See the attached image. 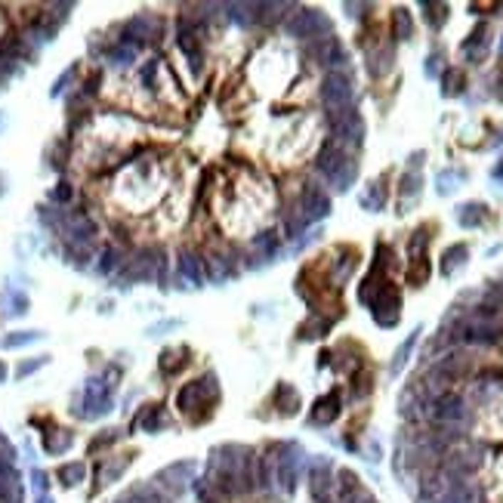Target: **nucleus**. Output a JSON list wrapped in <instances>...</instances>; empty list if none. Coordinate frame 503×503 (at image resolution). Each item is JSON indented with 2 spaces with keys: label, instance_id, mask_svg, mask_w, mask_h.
<instances>
[{
  "label": "nucleus",
  "instance_id": "47",
  "mask_svg": "<svg viewBox=\"0 0 503 503\" xmlns=\"http://www.w3.org/2000/svg\"><path fill=\"white\" fill-rule=\"evenodd\" d=\"M71 78H74V68H71V71H65L62 78H59V83H56V87H53V96H59V93H62V87H65V83H68Z\"/></svg>",
  "mask_w": 503,
  "mask_h": 503
},
{
  "label": "nucleus",
  "instance_id": "52",
  "mask_svg": "<svg viewBox=\"0 0 503 503\" xmlns=\"http://www.w3.org/2000/svg\"><path fill=\"white\" fill-rule=\"evenodd\" d=\"M4 380H6V365L0 361V383H4Z\"/></svg>",
  "mask_w": 503,
  "mask_h": 503
},
{
  "label": "nucleus",
  "instance_id": "33",
  "mask_svg": "<svg viewBox=\"0 0 503 503\" xmlns=\"http://www.w3.org/2000/svg\"><path fill=\"white\" fill-rule=\"evenodd\" d=\"M470 500H472V491H470V485H463V482H457L448 494L439 497V503H470Z\"/></svg>",
  "mask_w": 503,
  "mask_h": 503
},
{
  "label": "nucleus",
  "instance_id": "48",
  "mask_svg": "<svg viewBox=\"0 0 503 503\" xmlns=\"http://www.w3.org/2000/svg\"><path fill=\"white\" fill-rule=\"evenodd\" d=\"M343 503H374V500H370V497L365 494V491H358L356 497H349V500H343Z\"/></svg>",
  "mask_w": 503,
  "mask_h": 503
},
{
  "label": "nucleus",
  "instance_id": "31",
  "mask_svg": "<svg viewBox=\"0 0 503 503\" xmlns=\"http://www.w3.org/2000/svg\"><path fill=\"white\" fill-rule=\"evenodd\" d=\"M0 503H22L19 479H0Z\"/></svg>",
  "mask_w": 503,
  "mask_h": 503
},
{
  "label": "nucleus",
  "instance_id": "28",
  "mask_svg": "<svg viewBox=\"0 0 503 503\" xmlns=\"http://www.w3.org/2000/svg\"><path fill=\"white\" fill-rule=\"evenodd\" d=\"M43 333L41 331H19V333H9V337H4L0 343H4L6 349H19V346H28V343H34V340H41Z\"/></svg>",
  "mask_w": 503,
  "mask_h": 503
},
{
  "label": "nucleus",
  "instance_id": "12",
  "mask_svg": "<svg viewBox=\"0 0 503 503\" xmlns=\"http://www.w3.org/2000/svg\"><path fill=\"white\" fill-rule=\"evenodd\" d=\"M303 222H315V219H324L331 213V198L324 195L321 189H315V185H309L303 195Z\"/></svg>",
  "mask_w": 503,
  "mask_h": 503
},
{
  "label": "nucleus",
  "instance_id": "10",
  "mask_svg": "<svg viewBox=\"0 0 503 503\" xmlns=\"http://www.w3.org/2000/svg\"><path fill=\"white\" fill-rule=\"evenodd\" d=\"M432 420L442 426H460L467 420V402L454 393H445L439 398H432Z\"/></svg>",
  "mask_w": 503,
  "mask_h": 503
},
{
  "label": "nucleus",
  "instance_id": "43",
  "mask_svg": "<svg viewBox=\"0 0 503 503\" xmlns=\"http://www.w3.org/2000/svg\"><path fill=\"white\" fill-rule=\"evenodd\" d=\"M352 266H356V259H352V254H349V256H343V263H340V269H337V281H343V278H349Z\"/></svg>",
  "mask_w": 503,
  "mask_h": 503
},
{
  "label": "nucleus",
  "instance_id": "11",
  "mask_svg": "<svg viewBox=\"0 0 503 503\" xmlns=\"http://www.w3.org/2000/svg\"><path fill=\"white\" fill-rule=\"evenodd\" d=\"M300 467H303V448L300 445H287L284 457L278 460V485L284 491H294L296 479H300Z\"/></svg>",
  "mask_w": 503,
  "mask_h": 503
},
{
  "label": "nucleus",
  "instance_id": "8",
  "mask_svg": "<svg viewBox=\"0 0 503 503\" xmlns=\"http://www.w3.org/2000/svg\"><path fill=\"white\" fill-rule=\"evenodd\" d=\"M331 127H333V136L340 139V142L346 145H361V139H365V120L356 108H343V111H333L331 115Z\"/></svg>",
  "mask_w": 503,
  "mask_h": 503
},
{
  "label": "nucleus",
  "instance_id": "40",
  "mask_svg": "<svg viewBox=\"0 0 503 503\" xmlns=\"http://www.w3.org/2000/svg\"><path fill=\"white\" fill-rule=\"evenodd\" d=\"M46 365V356H41V358H34V361H25V365L22 368H19L16 370V377H28V374H31V370H37V368H43Z\"/></svg>",
  "mask_w": 503,
  "mask_h": 503
},
{
  "label": "nucleus",
  "instance_id": "9",
  "mask_svg": "<svg viewBox=\"0 0 503 503\" xmlns=\"http://www.w3.org/2000/svg\"><path fill=\"white\" fill-rule=\"evenodd\" d=\"M111 411V383H105L102 377L87 380V389H83V411L81 417L87 420H96V417Z\"/></svg>",
  "mask_w": 503,
  "mask_h": 503
},
{
  "label": "nucleus",
  "instance_id": "30",
  "mask_svg": "<svg viewBox=\"0 0 503 503\" xmlns=\"http://www.w3.org/2000/svg\"><path fill=\"white\" fill-rule=\"evenodd\" d=\"M180 272H182V278H189L192 287H201V269H198V259H195V256L182 254V259H180Z\"/></svg>",
  "mask_w": 503,
  "mask_h": 503
},
{
  "label": "nucleus",
  "instance_id": "21",
  "mask_svg": "<svg viewBox=\"0 0 503 503\" xmlns=\"http://www.w3.org/2000/svg\"><path fill=\"white\" fill-rule=\"evenodd\" d=\"M361 207H368L370 213H377V210H383V207H386V185L380 182V180H377L374 185H370L368 195L361 198Z\"/></svg>",
  "mask_w": 503,
  "mask_h": 503
},
{
  "label": "nucleus",
  "instance_id": "45",
  "mask_svg": "<svg viewBox=\"0 0 503 503\" xmlns=\"http://www.w3.org/2000/svg\"><path fill=\"white\" fill-rule=\"evenodd\" d=\"M111 266H115V250H108V254L102 256V263H99V272H111Z\"/></svg>",
  "mask_w": 503,
  "mask_h": 503
},
{
  "label": "nucleus",
  "instance_id": "13",
  "mask_svg": "<svg viewBox=\"0 0 503 503\" xmlns=\"http://www.w3.org/2000/svg\"><path fill=\"white\" fill-rule=\"evenodd\" d=\"M192 476H195V463H192V460H182V463H173V467H167L164 472H157V482L170 488L173 494H180V491L189 485Z\"/></svg>",
  "mask_w": 503,
  "mask_h": 503
},
{
  "label": "nucleus",
  "instance_id": "54",
  "mask_svg": "<svg viewBox=\"0 0 503 503\" xmlns=\"http://www.w3.org/2000/svg\"><path fill=\"white\" fill-rule=\"evenodd\" d=\"M0 124H4V115H0Z\"/></svg>",
  "mask_w": 503,
  "mask_h": 503
},
{
  "label": "nucleus",
  "instance_id": "35",
  "mask_svg": "<svg viewBox=\"0 0 503 503\" xmlns=\"http://www.w3.org/2000/svg\"><path fill=\"white\" fill-rule=\"evenodd\" d=\"M68 232H71L74 241H90L93 238V222L90 219H74Z\"/></svg>",
  "mask_w": 503,
  "mask_h": 503
},
{
  "label": "nucleus",
  "instance_id": "39",
  "mask_svg": "<svg viewBox=\"0 0 503 503\" xmlns=\"http://www.w3.org/2000/svg\"><path fill=\"white\" fill-rule=\"evenodd\" d=\"M133 46H118V50H111V62L115 65H130L133 62Z\"/></svg>",
  "mask_w": 503,
  "mask_h": 503
},
{
  "label": "nucleus",
  "instance_id": "32",
  "mask_svg": "<svg viewBox=\"0 0 503 503\" xmlns=\"http://www.w3.org/2000/svg\"><path fill=\"white\" fill-rule=\"evenodd\" d=\"M389 65H393V50H377L374 56H370L368 68H370V74H386Z\"/></svg>",
  "mask_w": 503,
  "mask_h": 503
},
{
  "label": "nucleus",
  "instance_id": "41",
  "mask_svg": "<svg viewBox=\"0 0 503 503\" xmlns=\"http://www.w3.org/2000/svg\"><path fill=\"white\" fill-rule=\"evenodd\" d=\"M31 485L41 491V494L46 491V485H50V482H46V472H43V470H31Z\"/></svg>",
  "mask_w": 503,
  "mask_h": 503
},
{
  "label": "nucleus",
  "instance_id": "18",
  "mask_svg": "<svg viewBox=\"0 0 503 503\" xmlns=\"http://www.w3.org/2000/svg\"><path fill=\"white\" fill-rule=\"evenodd\" d=\"M485 219H488V207L479 201H470L457 207V222L463 229H479V226H485Z\"/></svg>",
  "mask_w": 503,
  "mask_h": 503
},
{
  "label": "nucleus",
  "instance_id": "17",
  "mask_svg": "<svg viewBox=\"0 0 503 503\" xmlns=\"http://www.w3.org/2000/svg\"><path fill=\"white\" fill-rule=\"evenodd\" d=\"M485 53H488V25H479L476 31L463 41V56L479 65L482 59H485Z\"/></svg>",
  "mask_w": 503,
  "mask_h": 503
},
{
  "label": "nucleus",
  "instance_id": "14",
  "mask_svg": "<svg viewBox=\"0 0 503 503\" xmlns=\"http://www.w3.org/2000/svg\"><path fill=\"white\" fill-rule=\"evenodd\" d=\"M337 417H340V393H328V395H321L318 402H315L312 414H309V423L328 426V423L337 420Z\"/></svg>",
  "mask_w": 503,
  "mask_h": 503
},
{
  "label": "nucleus",
  "instance_id": "6",
  "mask_svg": "<svg viewBox=\"0 0 503 503\" xmlns=\"http://www.w3.org/2000/svg\"><path fill=\"white\" fill-rule=\"evenodd\" d=\"M321 102H324V108L331 111H343V108H349L352 105V81H349V74H343V71H331L328 78H324L321 83Z\"/></svg>",
  "mask_w": 503,
  "mask_h": 503
},
{
  "label": "nucleus",
  "instance_id": "26",
  "mask_svg": "<svg viewBox=\"0 0 503 503\" xmlns=\"http://www.w3.org/2000/svg\"><path fill=\"white\" fill-rule=\"evenodd\" d=\"M180 43H182V53L189 56L192 68L201 71V50H198V41H195V34H192V31H182V34H180Z\"/></svg>",
  "mask_w": 503,
  "mask_h": 503
},
{
  "label": "nucleus",
  "instance_id": "27",
  "mask_svg": "<svg viewBox=\"0 0 503 503\" xmlns=\"http://www.w3.org/2000/svg\"><path fill=\"white\" fill-rule=\"evenodd\" d=\"M420 185H423V180H420V173H417V170H408L405 176H402V189H398V192H402V201L408 204V198H417V195H420Z\"/></svg>",
  "mask_w": 503,
  "mask_h": 503
},
{
  "label": "nucleus",
  "instance_id": "23",
  "mask_svg": "<svg viewBox=\"0 0 503 503\" xmlns=\"http://www.w3.org/2000/svg\"><path fill=\"white\" fill-rule=\"evenodd\" d=\"M463 71L460 68H448L442 74V96H460L463 93Z\"/></svg>",
  "mask_w": 503,
  "mask_h": 503
},
{
  "label": "nucleus",
  "instance_id": "5",
  "mask_svg": "<svg viewBox=\"0 0 503 503\" xmlns=\"http://www.w3.org/2000/svg\"><path fill=\"white\" fill-rule=\"evenodd\" d=\"M217 395V377H201V380H192L189 386L180 389V395H176V405H180V411L185 417H195L198 408H210V398Z\"/></svg>",
  "mask_w": 503,
  "mask_h": 503
},
{
  "label": "nucleus",
  "instance_id": "51",
  "mask_svg": "<svg viewBox=\"0 0 503 503\" xmlns=\"http://www.w3.org/2000/svg\"><path fill=\"white\" fill-rule=\"evenodd\" d=\"M497 96L503 99V71H500V78H497Z\"/></svg>",
  "mask_w": 503,
  "mask_h": 503
},
{
  "label": "nucleus",
  "instance_id": "49",
  "mask_svg": "<svg viewBox=\"0 0 503 503\" xmlns=\"http://www.w3.org/2000/svg\"><path fill=\"white\" fill-rule=\"evenodd\" d=\"M142 78H145V83H152V78H155V62H148V65H145Z\"/></svg>",
  "mask_w": 503,
  "mask_h": 503
},
{
  "label": "nucleus",
  "instance_id": "24",
  "mask_svg": "<svg viewBox=\"0 0 503 503\" xmlns=\"http://www.w3.org/2000/svg\"><path fill=\"white\" fill-rule=\"evenodd\" d=\"M83 476H87V467H83V463H65V467H59V482L65 488L81 485Z\"/></svg>",
  "mask_w": 503,
  "mask_h": 503
},
{
  "label": "nucleus",
  "instance_id": "22",
  "mask_svg": "<svg viewBox=\"0 0 503 503\" xmlns=\"http://www.w3.org/2000/svg\"><path fill=\"white\" fill-rule=\"evenodd\" d=\"M417 340H420V328H417V331L411 333V337H408V340L402 343V346L395 349V356H393V374H402V368L408 365V356H411V349L417 346Z\"/></svg>",
  "mask_w": 503,
  "mask_h": 503
},
{
  "label": "nucleus",
  "instance_id": "2",
  "mask_svg": "<svg viewBox=\"0 0 503 503\" xmlns=\"http://www.w3.org/2000/svg\"><path fill=\"white\" fill-rule=\"evenodd\" d=\"M318 173L328 180L333 189L337 192H346L352 182H356V176H358V167H356V161L343 152V148L337 145V142H328L321 148V155H318Z\"/></svg>",
  "mask_w": 503,
  "mask_h": 503
},
{
  "label": "nucleus",
  "instance_id": "42",
  "mask_svg": "<svg viewBox=\"0 0 503 503\" xmlns=\"http://www.w3.org/2000/svg\"><path fill=\"white\" fill-rule=\"evenodd\" d=\"M0 479H19V472L13 463H9V457H0Z\"/></svg>",
  "mask_w": 503,
  "mask_h": 503
},
{
  "label": "nucleus",
  "instance_id": "55",
  "mask_svg": "<svg viewBox=\"0 0 503 503\" xmlns=\"http://www.w3.org/2000/svg\"><path fill=\"white\" fill-rule=\"evenodd\" d=\"M0 195H4V189H0Z\"/></svg>",
  "mask_w": 503,
  "mask_h": 503
},
{
  "label": "nucleus",
  "instance_id": "1",
  "mask_svg": "<svg viewBox=\"0 0 503 503\" xmlns=\"http://www.w3.org/2000/svg\"><path fill=\"white\" fill-rule=\"evenodd\" d=\"M213 485L226 491H244L250 488V454L244 448H222L210 460Z\"/></svg>",
  "mask_w": 503,
  "mask_h": 503
},
{
  "label": "nucleus",
  "instance_id": "37",
  "mask_svg": "<svg viewBox=\"0 0 503 503\" xmlns=\"http://www.w3.org/2000/svg\"><path fill=\"white\" fill-rule=\"evenodd\" d=\"M180 352H167V356H161V370H164V374H176V370L182 368V358H176Z\"/></svg>",
  "mask_w": 503,
  "mask_h": 503
},
{
  "label": "nucleus",
  "instance_id": "19",
  "mask_svg": "<svg viewBox=\"0 0 503 503\" xmlns=\"http://www.w3.org/2000/svg\"><path fill=\"white\" fill-rule=\"evenodd\" d=\"M467 259H470V247L467 244H451L448 250H445V256H442V275L445 278L454 275L463 263H467Z\"/></svg>",
  "mask_w": 503,
  "mask_h": 503
},
{
  "label": "nucleus",
  "instance_id": "44",
  "mask_svg": "<svg viewBox=\"0 0 503 503\" xmlns=\"http://www.w3.org/2000/svg\"><path fill=\"white\" fill-rule=\"evenodd\" d=\"M439 62H442L439 53H432L430 59H426V74H430V78H435V74H439Z\"/></svg>",
  "mask_w": 503,
  "mask_h": 503
},
{
  "label": "nucleus",
  "instance_id": "4",
  "mask_svg": "<svg viewBox=\"0 0 503 503\" xmlns=\"http://www.w3.org/2000/svg\"><path fill=\"white\" fill-rule=\"evenodd\" d=\"M368 303H370V312H374L380 328H395L398 318H402V312H398V309H402V296H398V291L393 284L383 281Z\"/></svg>",
  "mask_w": 503,
  "mask_h": 503
},
{
  "label": "nucleus",
  "instance_id": "7",
  "mask_svg": "<svg viewBox=\"0 0 503 503\" xmlns=\"http://www.w3.org/2000/svg\"><path fill=\"white\" fill-rule=\"evenodd\" d=\"M287 34L291 37H328L331 31V22L328 16H321L318 9H296V13H291V19H287Z\"/></svg>",
  "mask_w": 503,
  "mask_h": 503
},
{
  "label": "nucleus",
  "instance_id": "29",
  "mask_svg": "<svg viewBox=\"0 0 503 503\" xmlns=\"http://www.w3.org/2000/svg\"><path fill=\"white\" fill-rule=\"evenodd\" d=\"M463 180H467V173H463V170H445V173H439V195H451Z\"/></svg>",
  "mask_w": 503,
  "mask_h": 503
},
{
  "label": "nucleus",
  "instance_id": "38",
  "mask_svg": "<svg viewBox=\"0 0 503 503\" xmlns=\"http://www.w3.org/2000/svg\"><path fill=\"white\" fill-rule=\"evenodd\" d=\"M161 426H167V420H164V414L161 411H148V417L142 420V430H148V432H155V430H161Z\"/></svg>",
  "mask_w": 503,
  "mask_h": 503
},
{
  "label": "nucleus",
  "instance_id": "3",
  "mask_svg": "<svg viewBox=\"0 0 503 503\" xmlns=\"http://www.w3.org/2000/svg\"><path fill=\"white\" fill-rule=\"evenodd\" d=\"M457 337H460L463 343H472V346H488V343H497V340L503 337V321H500L491 309L479 306V309L472 312L470 318L460 321Z\"/></svg>",
  "mask_w": 503,
  "mask_h": 503
},
{
  "label": "nucleus",
  "instance_id": "25",
  "mask_svg": "<svg viewBox=\"0 0 503 503\" xmlns=\"http://www.w3.org/2000/svg\"><path fill=\"white\" fill-rule=\"evenodd\" d=\"M71 442H74V435L68 430H53L50 435H46V451H50V454H65L71 448Z\"/></svg>",
  "mask_w": 503,
  "mask_h": 503
},
{
  "label": "nucleus",
  "instance_id": "16",
  "mask_svg": "<svg viewBox=\"0 0 503 503\" xmlns=\"http://www.w3.org/2000/svg\"><path fill=\"white\" fill-rule=\"evenodd\" d=\"M312 494H315V500L318 503H331V463L328 460H318L315 463V470H312Z\"/></svg>",
  "mask_w": 503,
  "mask_h": 503
},
{
  "label": "nucleus",
  "instance_id": "53",
  "mask_svg": "<svg viewBox=\"0 0 503 503\" xmlns=\"http://www.w3.org/2000/svg\"><path fill=\"white\" fill-rule=\"evenodd\" d=\"M37 503H53V500H50V497H46V494H43V497H37Z\"/></svg>",
  "mask_w": 503,
  "mask_h": 503
},
{
  "label": "nucleus",
  "instance_id": "20",
  "mask_svg": "<svg viewBox=\"0 0 503 503\" xmlns=\"http://www.w3.org/2000/svg\"><path fill=\"white\" fill-rule=\"evenodd\" d=\"M393 31H395L398 41H411V37H414V19H411V13H408L405 6H398L393 13Z\"/></svg>",
  "mask_w": 503,
  "mask_h": 503
},
{
  "label": "nucleus",
  "instance_id": "34",
  "mask_svg": "<svg viewBox=\"0 0 503 503\" xmlns=\"http://www.w3.org/2000/svg\"><path fill=\"white\" fill-rule=\"evenodd\" d=\"M127 463H130V457H120L118 463H108V467H102V472H99V485H108L111 479H118L120 472L127 470Z\"/></svg>",
  "mask_w": 503,
  "mask_h": 503
},
{
  "label": "nucleus",
  "instance_id": "50",
  "mask_svg": "<svg viewBox=\"0 0 503 503\" xmlns=\"http://www.w3.org/2000/svg\"><path fill=\"white\" fill-rule=\"evenodd\" d=\"M494 180H497V182H503V157L494 164Z\"/></svg>",
  "mask_w": 503,
  "mask_h": 503
},
{
  "label": "nucleus",
  "instance_id": "15",
  "mask_svg": "<svg viewBox=\"0 0 503 503\" xmlns=\"http://www.w3.org/2000/svg\"><path fill=\"white\" fill-rule=\"evenodd\" d=\"M312 53H315V59L324 62V65H343L346 62V53H343V46L337 37H318V43L312 46Z\"/></svg>",
  "mask_w": 503,
  "mask_h": 503
},
{
  "label": "nucleus",
  "instance_id": "46",
  "mask_svg": "<svg viewBox=\"0 0 503 503\" xmlns=\"http://www.w3.org/2000/svg\"><path fill=\"white\" fill-rule=\"evenodd\" d=\"M53 198H56V201H68V198H71V189H68V182H62L59 189L53 192Z\"/></svg>",
  "mask_w": 503,
  "mask_h": 503
},
{
  "label": "nucleus",
  "instance_id": "36",
  "mask_svg": "<svg viewBox=\"0 0 503 503\" xmlns=\"http://www.w3.org/2000/svg\"><path fill=\"white\" fill-rule=\"evenodd\" d=\"M423 9H430V13H426V19H430L432 28H439L445 19H448V6H445V4H423Z\"/></svg>",
  "mask_w": 503,
  "mask_h": 503
}]
</instances>
